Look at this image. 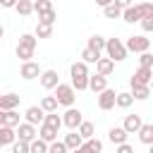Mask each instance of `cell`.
I'll list each match as a JSON object with an SVG mask.
<instances>
[{
	"instance_id": "obj_1",
	"label": "cell",
	"mask_w": 153,
	"mask_h": 153,
	"mask_svg": "<svg viewBox=\"0 0 153 153\" xmlns=\"http://www.w3.org/2000/svg\"><path fill=\"white\" fill-rule=\"evenodd\" d=\"M33 50H36V36L24 33V36L19 38V45H17V57H19L22 62H31Z\"/></svg>"
},
{
	"instance_id": "obj_2",
	"label": "cell",
	"mask_w": 153,
	"mask_h": 153,
	"mask_svg": "<svg viewBox=\"0 0 153 153\" xmlns=\"http://www.w3.org/2000/svg\"><path fill=\"white\" fill-rule=\"evenodd\" d=\"M105 53H108V57L112 60V62H122L124 57H127V43H122L120 38H108V45H105Z\"/></svg>"
},
{
	"instance_id": "obj_3",
	"label": "cell",
	"mask_w": 153,
	"mask_h": 153,
	"mask_svg": "<svg viewBox=\"0 0 153 153\" xmlns=\"http://www.w3.org/2000/svg\"><path fill=\"white\" fill-rule=\"evenodd\" d=\"M55 98H57L60 105H65V108L69 110V108L74 105V98H76V96H74V86H72V84H60V86L55 88Z\"/></svg>"
},
{
	"instance_id": "obj_4",
	"label": "cell",
	"mask_w": 153,
	"mask_h": 153,
	"mask_svg": "<svg viewBox=\"0 0 153 153\" xmlns=\"http://www.w3.org/2000/svg\"><path fill=\"white\" fill-rule=\"evenodd\" d=\"M62 122H65V127H67V129H72V131H79V127L84 124L81 110H76V108H69V110L62 115Z\"/></svg>"
},
{
	"instance_id": "obj_5",
	"label": "cell",
	"mask_w": 153,
	"mask_h": 153,
	"mask_svg": "<svg viewBox=\"0 0 153 153\" xmlns=\"http://www.w3.org/2000/svg\"><path fill=\"white\" fill-rule=\"evenodd\" d=\"M148 48H151V41L146 38V36H129L127 38V50H131V53H148Z\"/></svg>"
},
{
	"instance_id": "obj_6",
	"label": "cell",
	"mask_w": 153,
	"mask_h": 153,
	"mask_svg": "<svg viewBox=\"0 0 153 153\" xmlns=\"http://www.w3.org/2000/svg\"><path fill=\"white\" fill-rule=\"evenodd\" d=\"M151 81H153V69L148 67H139L131 76V86H151Z\"/></svg>"
},
{
	"instance_id": "obj_7",
	"label": "cell",
	"mask_w": 153,
	"mask_h": 153,
	"mask_svg": "<svg viewBox=\"0 0 153 153\" xmlns=\"http://www.w3.org/2000/svg\"><path fill=\"white\" fill-rule=\"evenodd\" d=\"M24 117H26L29 124H33V127L41 124V127H43V122H45V110H43L41 105H31V108L24 112Z\"/></svg>"
},
{
	"instance_id": "obj_8",
	"label": "cell",
	"mask_w": 153,
	"mask_h": 153,
	"mask_svg": "<svg viewBox=\"0 0 153 153\" xmlns=\"http://www.w3.org/2000/svg\"><path fill=\"white\" fill-rule=\"evenodd\" d=\"M17 136H19V141H24V143H33V141H36V127L29 124V122H22V124L17 127Z\"/></svg>"
},
{
	"instance_id": "obj_9",
	"label": "cell",
	"mask_w": 153,
	"mask_h": 153,
	"mask_svg": "<svg viewBox=\"0 0 153 153\" xmlns=\"http://www.w3.org/2000/svg\"><path fill=\"white\" fill-rule=\"evenodd\" d=\"M43 74V69L38 67V62H22V69H19V76L22 79H36V76H41Z\"/></svg>"
},
{
	"instance_id": "obj_10",
	"label": "cell",
	"mask_w": 153,
	"mask_h": 153,
	"mask_svg": "<svg viewBox=\"0 0 153 153\" xmlns=\"http://www.w3.org/2000/svg\"><path fill=\"white\" fill-rule=\"evenodd\" d=\"M117 105V93L112 91V88H108V91H103L100 96H98V108L100 110H112Z\"/></svg>"
},
{
	"instance_id": "obj_11",
	"label": "cell",
	"mask_w": 153,
	"mask_h": 153,
	"mask_svg": "<svg viewBox=\"0 0 153 153\" xmlns=\"http://www.w3.org/2000/svg\"><path fill=\"white\" fill-rule=\"evenodd\" d=\"M41 86H43V88H57V86H60L57 72H55V69H45V72L41 74Z\"/></svg>"
},
{
	"instance_id": "obj_12",
	"label": "cell",
	"mask_w": 153,
	"mask_h": 153,
	"mask_svg": "<svg viewBox=\"0 0 153 153\" xmlns=\"http://www.w3.org/2000/svg\"><path fill=\"white\" fill-rule=\"evenodd\" d=\"M122 127L127 129V134H139V131H141V127H143V122H141V115H127Z\"/></svg>"
},
{
	"instance_id": "obj_13",
	"label": "cell",
	"mask_w": 153,
	"mask_h": 153,
	"mask_svg": "<svg viewBox=\"0 0 153 153\" xmlns=\"http://www.w3.org/2000/svg\"><path fill=\"white\" fill-rule=\"evenodd\" d=\"M88 88L93 91V93H103V91H108V76H100V74H93L91 76V81H88Z\"/></svg>"
},
{
	"instance_id": "obj_14",
	"label": "cell",
	"mask_w": 153,
	"mask_h": 153,
	"mask_svg": "<svg viewBox=\"0 0 153 153\" xmlns=\"http://www.w3.org/2000/svg\"><path fill=\"white\" fill-rule=\"evenodd\" d=\"M17 105H19V96H17V93H5V96H0V110H2V112L14 110Z\"/></svg>"
},
{
	"instance_id": "obj_15",
	"label": "cell",
	"mask_w": 153,
	"mask_h": 153,
	"mask_svg": "<svg viewBox=\"0 0 153 153\" xmlns=\"http://www.w3.org/2000/svg\"><path fill=\"white\" fill-rule=\"evenodd\" d=\"M108 139H110L115 146H122V143H127V129H124V127H110Z\"/></svg>"
},
{
	"instance_id": "obj_16",
	"label": "cell",
	"mask_w": 153,
	"mask_h": 153,
	"mask_svg": "<svg viewBox=\"0 0 153 153\" xmlns=\"http://www.w3.org/2000/svg\"><path fill=\"white\" fill-rule=\"evenodd\" d=\"M105 45H108V38H103V36H98V33H93L91 38H88V50H93L96 55H100L103 50H105Z\"/></svg>"
},
{
	"instance_id": "obj_17",
	"label": "cell",
	"mask_w": 153,
	"mask_h": 153,
	"mask_svg": "<svg viewBox=\"0 0 153 153\" xmlns=\"http://www.w3.org/2000/svg\"><path fill=\"white\" fill-rule=\"evenodd\" d=\"M0 127H19V112L10 110V112H0Z\"/></svg>"
},
{
	"instance_id": "obj_18",
	"label": "cell",
	"mask_w": 153,
	"mask_h": 153,
	"mask_svg": "<svg viewBox=\"0 0 153 153\" xmlns=\"http://www.w3.org/2000/svg\"><path fill=\"white\" fill-rule=\"evenodd\" d=\"M19 139H17V131L12 127H0V143L2 146H14Z\"/></svg>"
},
{
	"instance_id": "obj_19",
	"label": "cell",
	"mask_w": 153,
	"mask_h": 153,
	"mask_svg": "<svg viewBox=\"0 0 153 153\" xmlns=\"http://www.w3.org/2000/svg\"><path fill=\"white\" fill-rule=\"evenodd\" d=\"M65 143H67V148H69V151H79L86 141L81 139V134H79V131H69V134L65 136Z\"/></svg>"
},
{
	"instance_id": "obj_20",
	"label": "cell",
	"mask_w": 153,
	"mask_h": 153,
	"mask_svg": "<svg viewBox=\"0 0 153 153\" xmlns=\"http://www.w3.org/2000/svg\"><path fill=\"white\" fill-rule=\"evenodd\" d=\"M112 69H115V62H112L110 57H100V60H98V65H96V74H100V76L112 74Z\"/></svg>"
},
{
	"instance_id": "obj_21",
	"label": "cell",
	"mask_w": 153,
	"mask_h": 153,
	"mask_svg": "<svg viewBox=\"0 0 153 153\" xmlns=\"http://www.w3.org/2000/svg\"><path fill=\"white\" fill-rule=\"evenodd\" d=\"M38 139H41V141H45V143H55V141H57V129H53V127L43 124V127H41V131H38Z\"/></svg>"
},
{
	"instance_id": "obj_22",
	"label": "cell",
	"mask_w": 153,
	"mask_h": 153,
	"mask_svg": "<svg viewBox=\"0 0 153 153\" xmlns=\"http://www.w3.org/2000/svg\"><path fill=\"white\" fill-rule=\"evenodd\" d=\"M122 17H124V22H129V24H134V22H139V24H141V19H143V17H141L139 5H131L129 10H124V14H122Z\"/></svg>"
},
{
	"instance_id": "obj_23",
	"label": "cell",
	"mask_w": 153,
	"mask_h": 153,
	"mask_svg": "<svg viewBox=\"0 0 153 153\" xmlns=\"http://www.w3.org/2000/svg\"><path fill=\"white\" fill-rule=\"evenodd\" d=\"M69 74H72V79H76V76H91V74H88V65L81 62V60L69 67Z\"/></svg>"
},
{
	"instance_id": "obj_24",
	"label": "cell",
	"mask_w": 153,
	"mask_h": 153,
	"mask_svg": "<svg viewBox=\"0 0 153 153\" xmlns=\"http://www.w3.org/2000/svg\"><path fill=\"white\" fill-rule=\"evenodd\" d=\"M57 98L55 96H43V100H41V108L45 110V115H50V112H57Z\"/></svg>"
},
{
	"instance_id": "obj_25",
	"label": "cell",
	"mask_w": 153,
	"mask_h": 153,
	"mask_svg": "<svg viewBox=\"0 0 153 153\" xmlns=\"http://www.w3.org/2000/svg\"><path fill=\"white\" fill-rule=\"evenodd\" d=\"M139 141L146 146H153V124H143L139 131Z\"/></svg>"
},
{
	"instance_id": "obj_26",
	"label": "cell",
	"mask_w": 153,
	"mask_h": 153,
	"mask_svg": "<svg viewBox=\"0 0 153 153\" xmlns=\"http://www.w3.org/2000/svg\"><path fill=\"white\" fill-rule=\"evenodd\" d=\"M151 93H153L151 86H131V96H134L136 100H146Z\"/></svg>"
},
{
	"instance_id": "obj_27",
	"label": "cell",
	"mask_w": 153,
	"mask_h": 153,
	"mask_svg": "<svg viewBox=\"0 0 153 153\" xmlns=\"http://www.w3.org/2000/svg\"><path fill=\"white\" fill-rule=\"evenodd\" d=\"M93 131H96L93 122H84V124L79 127V134H81V139H84V141H91V139H93Z\"/></svg>"
},
{
	"instance_id": "obj_28",
	"label": "cell",
	"mask_w": 153,
	"mask_h": 153,
	"mask_svg": "<svg viewBox=\"0 0 153 153\" xmlns=\"http://www.w3.org/2000/svg\"><path fill=\"white\" fill-rule=\"evenodd\" d=\"M17 12H19L22 17H26V14L36 12V10H33V2H31V0H19V2H17Z\"/></svg>"
},
{
	"instance_id": "obj_29",
	"label": "cell",
	"mask_w": 153,
	"mask_h": 153,
	"mask_svg": "<svg viewBox=\"0 0 153 153\" xmlns=\"http://www.w3.org/2000/svg\"><path fill=\"white\" fill-rule=\"evenodd\" d=\"M98 60H100V55H96L93 50H88V48L81 50V62H86V65H98Z\"/></svg>"
},
{
	"instance_id": "obj_30",
	"label": "cell",
	"mask_w": 153,
	"mask_h": 153,
	"mask_svg": "<svg viewBox=\"0 0 153 153\" xmlns=\"http://www.w3.org/2000/svg\"><path fill=\"white\" fill-rule=\"evenodd\" d=\"M43 124H48V127H53V129H60L65 122H62V117L57 115V112H50V115H45V122Z\"/></svg>"
},
{
	"instance_id": "obj_31",
	"label": "cell",
	"mask_w": 153,
	"mask_h": 153,
	"mask_svg": "<svg viewBox=\"0 0 153 153\" xmlns=\"http://www.w3.org/2000/svg\"><path fill=\"white\" fill-rule=\"evenodd\" d=\"M33 10H36L38 17H41V14H45V12H53V2H50V0H38V2H33Z\"/></svg>"
},
{
	"instance_id": "obj_32",
	"label": "cell",
	"mask_w": 153,
	"mask_h": 153,
	"mask_svg": "<svg viewBox=\"0 0 153 153\" xmlns=\"http://www.w3.org/2000/svg\"><path fill=\"white\" fill-rule=\"evenodd\" d=\"M131 103H134V96L131 93H127V91L117 93V108H129Z\"/></svg>"
},
{
	"instance_id": "obj_33",
	"label": "cell",
	"mask_w": 153,
	"mask_h": 153,
	"mask_svg": "<svg viewBox=\"0 0 153 153\" xmlns=\"http://www.w3.org/2000/svg\"><path fill=\"white\" fill-rule=\"evenodd\" d=\"M50 33H53V26H48V24H36V38H50Z\"/></svg>"
},
{
	"instance_id": "obj_34",
	"label": "cell",
	"mask_w": 153,
	"mask_h": 153,
	"mask_svg": "<svg viewBox=\"0 0 153 153\" xmlns=\"http://www.w3.org/2000/svg\"><path fill=\"white\" fill-rule=\"evenodd\" d=\"M88 81H91V76H76V79H72V86H74V91H86Z\"/></svg>"
},
{
	"instance_id": "obj_35",
	"label": "cell",
	"mask_w": 153,
	"mask_h": 153,
	"mask_svg": "<svg viewBox=\"0 0 153 153\" xmlns=\"http://www.w3.org/2000/svg\"><path fill=\"white\" fill-rule=\"evenodd\" d=\"M31 153H50V143H45V141L36 139V141L31 143Z\"/></svg>"
},
{
	"instance_id": "obj_36",
	"label": "cell",
	"mask_w": 153,
	"mask_h": 153,
	"mask_svg": "<svg viewBox=\"0 0 153 153\" xmlns=\"http://www.w3.org/2000/svg\"><path fill=\"white\" fill-rule=\"evenodd\" d=\"M84 146L88 148V153H100V151H103V141H98V139H91V141H86Z\"/></svg>"
},
{
	"instance_id": "obj_37",
	"label": "cell",
	"mask_w": 153,
	"mask_h": 153,
	"mask_svg": "<svg viewBox=\"0 0 153 153\" xmlns=\"http://www.w3.org/2000/svg\"><path fill=\"white\" fill-rule=\"evenodd\" d=\"M57 19V14H55V10L53 12H45V14H41L38 17V24H48V26H53V22Z\"/></svg>"
},
{
	"instance_id": "obj_38",
	"label": "cell",
	"mask_w": 153,
	"mask_h": 153,
	"mask_svg": "<svg viewBox=\"0 0 153 153\" xmlns=\"http://www.w3.org/2000/svg\"><path fill=\"white\" fill-rule=\"evenodd\" d=\"M139 67H148V69H153V55H151V53H143V55L139 57Z\"/></svg>"
},
{
	"instance_id": "obj_39",
	"label": "cell",
	"mask_w": 153,
	"mask_h": 153,
	"mask_svg": "<svg viewBox=\"0 0 153 153\" xmlns=\"http://www.w3.org/2000/svg\"><path fill=\"white\" fill-rule=\"evenodd\" d=\"M12 153H31V143H24V141H17L12 146Z\"/></svg>"
},
{
	"instance_id": "obj_40",
	"label": "cell",
	"mask_w": 153,
	"mask_h": 153,
	"mask_svg": "<svg viewBox=\"0 0 153 153\" xmlns=\"http://www.w3.org/2000/svg\"><path fill=\"white\" fill-rule=\"evenodd\" d=\"M139 10H141V17H143V19H146V17H153V2H141Z\"/></svg>"
},
{
	"instance_id": "obj_41",
	"label": "cell",
	"mask_w": 153,
	"mask_h": 153,
	"mask_svg": "<svg viewBox=\"0 0 153 153\" xmlns=\"http://www.w3.org/2000/svg\"><path fill=\"white\" fill-rule=\"evenodd\" d=\"M69 148H67V143L65 141H55V143H50V153H67Z\"/></svg>"
},
{
	"instance_id": "obj_42",
	"label": "cell",
	"mask_w": 153,
	"mask_h": 153,
	"mask_svg": "<svg viewBox=\"0 0 153 153\" xmlns=\"http://www.w3.org/2000/svg\"><path fill=\"white\" fill-rule=\"evenodd\" d=\"M141 29H143L146 33H151V31H153V17H146V19H141Z\"/></svg>"
},
{
	"instance_id": "obj_43",
	"label": "cell",
	"mask_w": 153,
	"mask_h": 153,
	"mask_svg": "<svg viewBox=\"0 0 153 153\" xmlns=\"http://www.w3.org/2000/svg\"><path fill=\"white\" fill-rule=\"evenodd\" d=\"M115 153H134V148L129 146V143H122V146H117V151Z\"/></svg>"
},
{
	"instance_id": "obj_44",
	"label": "cell",
	"mask_w": 153,
	"mask_h": 153,
	"mask_svg": "<svg viewBox=\"0 0 153 153\" xmlns=\"http://www.w3.org/2000/svg\"><path fill=\"white\" fill-rule=\"evenodd\" d=\"M72 153H88V148H86V146H81L79 151H72Z\"/></svg>"
},
{
	"instance_id": "obj_45",
	"label": "cell",
	"mask_w": 153,
	"mask_h": 153,
	"mask_svg": "<svg viewBox=\"0 0 153 153\" xmlns=\"http://www.w3.org/2000/svg\"><path fill=\"white\" fill-rule=\"evenodd\" d=\"M151 91H153V81H151Z\"/></svg>"
},
{
	"instance_id": "obj_46",
	"label": "cell",
	"mask_w": 153,
	"mask_h": 153,
	"mask_svg": "<svg viewBox=\"0 0 153 153\" xmlns=\"http://www.w3.org/2000/svg\"><path fill=\"white\" fill-rule=\"evenodd\" d=\"M148 153H153V146H151V151H148Z\"/></svg>"
}]
</instances>
